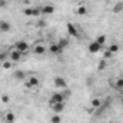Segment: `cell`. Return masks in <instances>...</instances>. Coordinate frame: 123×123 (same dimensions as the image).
<instances>
[{
  "label": "cell",
  "mask_w": 123,
  "mask_h": 123,
  "mask_svg": "<svg viewBox=\"0 0 123 123\" xmlns=\"http://www.w3.org/2000/svg\"><path fill=\"white\" fill-rule=\"evenodd\" d=\"M76 13H77L79 16H86V14H87V6H86V4H80V6L77 7Z\"/></svg>",
  "instance_id": "2e32d148"
},
{
  "label": "cell",
  "mask_w": 123,
  "mask_h": 123,
  "mask_svg": "<svg viewBox=\"0 0 123 123\" xmlns=\"http://www.w3.org/2000/svg\"><path fill=\"white\" fill-rule=\"evenodd\" d=\"M9 6V1L7 0H0V9H6Z\"/></svg>",
  "instance_id": "4316f807"
},
{
  "label": "cell",
  "mask_w": 123,
  "mask_h": 123,
  "mask_svg": "<svg viewBox=\"0 0 123 123\" xmlns=\"http://www.w3.org/2000/svg\"><path fill=\"white\" fill-rule=\"evenodd\" d=\"M69 43H70V42H69V39H66V37H62V39L57 40V44H59V47H60L62 50H64V49L69 46Z\"/></svg>",
  "instance_id": "9a60e30c"
},
{
  "label": "cell",
  "mask_w": 123,
  "mask_h": 123,
  "mask_svg": "<svg viewBox=\"0 0 123 123\" xmlns=\"http://www.w3.org/2000/svg\"><path fill=\"white\" fill-rule=\"evenodd\" d=\"M66 27H67V33H69V36H72L73 39H77L79 37V30H77V27L73 25V23H67L66 25Z\"/></svg>",
  "instance_id": "5b68a950"
},
{
  "label": "cell",
  "mask_w": 123,
  "mask_h": 123,
  "mask_svg": "<svg viewBox=\"0 0 123 123\" xmlns=\"http://www.w3.org/2000/svg\"><path fill=\"white\" fill-rule=\"evenodd\" d=\"M103 56H105V59H110V57H112V56H113V55H112V53H110V52H109V50H106V52H105V53H103Z\"/></svg>",
  "instance_id": "f1b7e54d"
},
{
  "label": "cell",
  "mask_w": 123,
  "mask_h": 123,
  "mask_svg": "<svg viewBox=\"0 0 123 123\" xmlns=\"http://www.w3.org/2000/svg\"><path fill=\"white\" fill-rule=\"evenodd\" d=\"M4 122H9V123H16V115L13 112H7L4 115Z\"/></svg>",
  "instance_id": "5bb4252c"
},
{
  "label": "cell",
  "mask_w": 123,
  "mask_h": 123,
  "mask_svg": "<svg viewBox=\"0 0 123 123\" xmlns=\"http://www.w3.org/2000/svg\"><path fill=\"white\" fill-rule=\"evenodd\" d=\"M13 77H14L16 80H25V79H27V74H26L23 70H16V72L13 73Z\"/></svg>",
  "instance_id": "4fadbf2b"
},
{
  "label": "cell",
  "mask_w": 123,
  "mask_h": 123,
  "mask_svg": "<svg viewBox=\"0 0 123 123\" xmlns=\"http://www.w3.org/2000/svg\"><path fill=\"white\" fill-rule=\"evenodd\" d=\"M12 30V25H10V22H7V20H0V31L1 33H7V31Z\"/></svg>",
  "instance_id": "30bf717a"
},
{
  "label": "cell",
  "mask_w": 123,
  "mask_h": 123,
  "mask_svg": "<svg viewBox=\"0 0 123 123\" xmlns=\"http://www.w3.org/2000/svg\"><path fill=\"white\" fill-rule=\"evenodd\" d=\"M22 56H23V55H22V53H19V52H17V50H14V49L9 52V60L13 62V63H14V62H19L20 59H22Z\"/></svg>",
  "instance_id": "9c48e42d"
},
{
  "label": "cell",
  "mask_w": 123,
  "mask_h": 123,
  "mask_svg": "<svg viewBox=\"0 0 123 123\" xmlns=\"http://www.w3.org/2000/svg\"><path fill=\"white\" fill-rule=\"evenodd\" d=\"M9 59V52H4V50H0V63L6 62Z\"/></svg>",
  "instance_id": "cb8c5ba5"
},
{
  "label": "cell",
  "mask_w": 123,
  "mask_h": 123,
  "mask_svg": "<svg viewBox=\"0 0 123 123\" xmlns=\"http://www.w3.org/2000/svg\"><path fill=\"white\" fill-rule=\"evenodd\" d=\"M107 50H109L112 55H116V53H119V50H120V46H119L117 43H112V44L107 47Z\"/></svg>",
  "instance_id": "e0dca14e"
},
{
  "label": "cell",
  "mask_w": 123,
  "mask_h": 123,
  "mask_svg": "<svg viewBox=\"0 0 123 123\" xmlns=\"http://www.w3.org/2000/svg\"><path fill=\"white\" fill-rule=\"evenodd\" d=\"M50 109L53 110V113H60L64 110V102H57V103H53L50 105Z\"/></svg>",
  "instance_id": "ba28073f"
},
{
  "label": "cell",
  "mask_w": 123,
  "mask_h": 123,
  "mask_svg": "<svg viewBox=\"0 0 123 123\" xmlns=\"http://www.w3.org/2000/svg\"><path fill=\"white\" fill-rule=\"evenodd\" d=\"M90 105H92L93 109H97V107H102V100L99 99V97H94L90 100Z\"/></svg>",
  "instance_id": "d6986e66"
},
{
  "label": "cell",
  "mask_w": 123,
  "mask_h": 123,
  "mask_svg": "<svg viewBox=\"0 0 123 123\" xmlns=\"http://www.w3.org/2000/svg\"><path fill=\"white\" fill-rule=\"evenodd\" d=\"M66 97H67L66 93H63V92L53 93V94L50 96V99H49V105H53V103H57V102H64Z\"/></svg>",
  "instance_id": "7a4b0ae2"
},
{
  "label": "cell",
  "mask_w": 123,
  "mask_h": 123,
  "mask_svg": "<svg viewBox=\"0 0 123 123\" xmlns=\"http://www.w3.org/2000/svg\"><path fill=\"white\" fill-rule=\"evenodd\" d=\"M40 85V79L37 77V76H29L27 79H26V87H29V89H31V87H37Z\"/></svg>",
  "instance_id": "3957f363"
},
{
  "label": "cell",
  "mask_w": 123,
  "mask_h": 123,
  "mask_svg": "<svg viewBox=\"0 0 123 123\" xmlns=\"http://www.w3.org/2000/svg\"><path fill=\"white\" fill-rule=\"evenodd\" d=\"M40 10H42V14H44V16H52V14L55 13V6H53L52 3H46V4H43V6L40 7Z\"/></svg>",
  "instance_id": "277c9868"
},
{
  "label": "cell",
  "mask_w": 123,
  "mask_h": 123,
  "mask_svg": "<svg viewBox=\"0 0 123 123\" xmlns=\"http://www.w3.org/2000/svg\"><path fill=\"white\" fill-rule=\"evenodd\" d=\"M4 123H9V122H4Z\"/></svg>",
  "instance_id": "836d02e7"
},
{
  "label": "cell",
  "mask_w": 123,
  "mask_h": 123,
  "mask_svg": "<svg viewBox=\"0 0 123 123\" xmlns=\"http://www.w3.org/2000/svg\"><path fill=\"white\" fill-rule=\"evenodd\" d=\"M120 103H122V106H123V97H122V99H120Z\"/></svg>",
  "instance_id": "4dcf8cb0"
},
{
  "label": "cell",
  "mask_w": 123,
  "mask_h": 123,
  "mask_svg": "<svg viewBox=\"0 0 123 123\" xmlns=\"http://www.w3.org/2000/svg\"><path fill=\"white\" fill-rule=\"evenodd\" d=\"M106 63H107V62L102 60V63H100V64H99V70H103V69H105V67H106Z\"/></svg>",
  "instance_id": "f546056e"
},
{
  "label": "cell",
  "mask_w": 123,
  "mask_h": 123,
  "mask_svg": "<svg viewBox=\"0 0 123 123\" xmlns=\"http://www.w3.org/2000/svg\"><path fill=\"white\" fill-rule=\"evenodd\" d=\"M94 42H97L100 46H105V43L107 42V36H106V34H100V36H97V37H96V40H94Z\"/></svg>",
  "instance_id": "ac0fdd59"
},
{
  "label": "cell",
  "mask_w": 123,
  "mask_h": 123,
  "mask_svg": "<svg viewBox=\"0 0 123 123\" xmlns=\"http://www.w3.org/2000/svg\"><path fill=\"white\" fill-rule=\"evenodd\" d=\"M115 87H117V89H123V77H119V79L115 80Z\"/></svg>",
  "instance_id": "d4e9b609"
},
{
  "label": "cell",
  "mask_w": 123,
  "mask_h": 123,
  "mask_svg": "<svg viewBox=\"0 0 123 123\" xmlns=\"http://www.w3.org/2000/svg\"><path fill=\"white\" fill-rule=\"evenodd\" d=\"M0 119H1V113H0Z\"/></svg>",
  "instance_id": "d6a6232c"
},
{
  "label": "cell",
  "mask_w": 123,
  "mask_h": 123,
  "mask_svg": "<svg viewBox=\"0 0 123 123\" xmlns=\"http://www.w3.org/2000/svg\"><path fill=\"white\" fill-rule=\"evenodd\" d=\"M102 49H103V46H100L97 42H92V43H89V46H87V50H89V53H92V55L99 53Z\"/></svg>",
  "instance_id": "52a82bcc"
},
{
  "label": "cell",
  "mask_w": 123,
  "mask_h": 123,
  "mask_svg": "<svg viewBox=\"0 0 123 123\" xmlns=\"http://www.w3.org/2000/svg\"><path fill=\"white\" fill-rule=\"evenodd\" d=\"M53 85H55L57 89H66V87H67V82H66V79H64V77H62V76L55 77Z\"/></svg>",
  "instance_id": "8992f818"
},
{
  "label": "cell",
  "mask_w": 123,
  "mask_h": 123,
  "mask_svg": "<svg viewBox=\"0 0 123 123\" xmlns=\"http://www.w3.org/2000/svg\"><path fill=\"white\" fill-rule=\"evenodd\" d=\"M33 13H34V7H26L23 10V14H26V16H33Z\"/></svg>",
  "instance_id": "484cf974"
},
{
  "label": "cell",
  "mask_w": 123,
  "mask_h": 123,
  "mask_svg": "<svg viewBox=\"0 0 123 123\" xmlns=\"http://www.w3.org/2000/svg\"><path fill=\"white\" fill-rule=\"evenodd\" d=\"M34 55H37V56H40V55H44L46 52H47V49L43 46V44H36L34 47H33V50H31Z\"/></svg>",
  "instance_id": "7c38bea8"
},
{
  "label": "cell",
  "mask_w": 123,
  "mask_h": 123,
  "mask_svg": "<svg viewBox=\"0 0 123 123\" xmlns=\"http://www.w3.org/2000/svg\"><path fill=\"white\" fill-rule=\"evenodd\" d=\"M14 50H17L19 53L25 55V53H27V52L30 50V46H29L27 42H25V40H19V42L14 43Z\"/></svg>",
  "instance_id": "6da1fadb"
},
{
  "label": "cell",
  "mask_w": 123,
  "mask_h": 123,
  "mask_svg": "<svg viewBox=\"0 0 123 123\" xmlns=\"http://www.w3.org/2000/svg\"><path fill=\"white\" fill-rule=\"evenodd\" d=\"M113 12H115V13H122V12H123V3H122V1H119V3H116V4H115Z\"/></svg>",
  "instance_id": "7402d4cb"
},
{
  "label": "cell",
  "mask_w": 123,
  "mask_h": 123,
  "mask_svg": "<svg viewBox=\"0 0 123 123\" xmlns=\"http://www.w3.org/2000/svg\"><path fill=\"white\" fill-rule=\"evenodd\" d=\"M14 1H23V0H14Z\"/></svg>",
  "instance_id": "1f68e13d"
},
{
  "label": "cell",
  "mask_w": 123,
  "mask_h": 123,
  "mask_svg": "<svg viewBox=\"0 0 123 123\" xmlns=\"http://www.w3.org/2000/svg\"><path fill=\"white\" fill-rule=\"evenodd\" d=\"M47 50H49L52 55H60L62 52H63L60 47H59L57 42H56V43H50V46H49V49H47Z\"/></svg>",
  "instance_id": "8fae6325"
},
{
  "label": "cell",
  "mask_w": 123,
  "mask_h": 123,
  "mask_svg": "<svg viewBox=\"0 0 123 123\" xmlns=\"http://www.w3.org/2000/svg\"><path fill=\"white\" fill-rule=\"evenodd\" d=\"M62 115L60 113H55L52 117H50V123H62Z\"/></svg>",
  "instance_id": "ffe728a7"
},
{
  "label": "cell",
  "mask_w": 123,
  "mask_h": 123,
  "mask_svg": "<svg viewBox=\"0 0 123 123\" xmlns=\"http://www.w3.org/2000/svg\"><path fill=\"white\" fill-rule=\"evenodd\" d=\"M1 102H3V103H9V102H10L9 94H3V96H1Z\"/></svg>",
  "instance_id": "83f0119b"
},
{
  "label": "cell",
  "mask_w": 123,
  "mask_h": 123,
  "mask_svg": "<svg viewBox=\"0 0 123 123\" xmlns=\"http://www.w3.org/2000/svg\"><path fill=\"white\" fill-rule=\"evenodd\" d=\"M36 26H37L39 29H44V27L47 26V22H46L44 19H40V17H39V20L36 22Z\"/></svg>",
  "instance_id": "44dd1931"
},
{
  "label": "cell",
  "mask_w": 123,
  "mask_h": 123,
  "mask_svg": "<svg viewBox=\"0 0 123 123\" xmlns=\"http://www.w3.org/2000/svg\"><path fill=\"white\" fill-rule=\"evenodd\" d=\"M1 67H3L4 70H10V69L13 67V62H10V60L3 62V63H1Z\"/></svg>",
  "instance_id": "603a6c76"
}]
</instances>
